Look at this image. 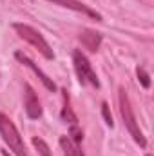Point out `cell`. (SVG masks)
Masks as SVG:
<instances>
[{"label": "cell", "mask_w": 154, "mask_h": 156, "mask_svg": "<svg viewBox=\"0 0 154 156\" xmlns=\"http://www.w3.org/2000/svg\"><path fill=\"white\" fill-rule=\"evenodd\" d=\"M60 116L65 123H69V127L78 125V116L71 107V96H69L67 89H62V113H60Z\"/></svg>", "instance_id": "obj_9"}, {"label": "cell", "mask_w": 154, "mask_h": 156, "mask_svg": "<svg viewBox=\"0 0 154 156\" xmlns=\"http://www.w3.org/2000/svg\"><path fill=\"white\" fill-rule=\"evenodd\" d=\"M102 40H103V37H102L100 33L93 31V29H83V31L80 33L82 47H83V49H87V51H91V53H96V51L100 49Z\"/></svg>", "instance_id": "obj_8"}, {"label": "cell", "mask_w": 154, "mask_h": 156, "mask_svg": "<svg viewBox=\"0 0 154 156\" xmlns=\"http://www.w3.org/2000/svg\"><path fill=\"white\" fill-rule=\"evenodd\" d=\"M47 2H53V4H56V5H62V7L73 9V11L82 13V15H85V16H89V18H94L96 22L102 20V15H100V13H96L93 7L85 5V4L80 2V0H47Z\"/></svg>", "instance_id": "obj_7"}, {"label": "cell", "mask_w": 154, "mask_h": 156, "mask_svg": "<svg viewBox=\"0 0 154 156\" xmlns=\"http://www.w3.org/2000/svg\"><path fill=\"white\" fill-rule=\"evenodd\" d=\"M24 109H26V115L31 120H38L42 116V104H40L35 89L29 83L24 85Z\"/></svg>", "instance_id": "obj_6"}, {"label": "cell", "mask_w": 154, "mask_h": 156, "mask_svg": "<svg viewBox=\"0 0 154 156\" xmlns=\"http://www.w3.org/2000/svg\"><path fill=\"white\" fill-rule=\"evenodd\" d=\"M102 115H103L105 123H107L109 127H113V125H114V122H113V115H111V109H109V104H107V102H103V104H102Z\"/></svg>", "instance_id": "obj_14"}, {"label": "cell", "mask_w": 154, "mask_h": 156, "mask_svg": "<svg viewBox=\"0 0 154 156\" xmlns=\"http://www.w3.org/2000/svg\"><path fill=\"white\" fill-rule=\"evenodd\" d=\"M147 156H152V154H147Z\"/></svg>", "instance_id": "obj_16"}, {"label": "cell", "mask_w": 154, "mask_h": 156, "mask_svg": "<svg viewBox=\"0 0 154 156\" xmlns=\"http://www.w3.org/2000/svg\"><path fill=\"white\" fill-rule=\"evenodd\" d=\"M118 105H120V115H121V120H123V125L127 127V131L131 133V136L134 138V142L145 149L147 147V140L136 122V116H134V111H132V105H131V100H129V94L123 87L118 89Z\"/></svg>", "instance_id": "obj_1"}, {"label": "cell", "mask_w": 154, "mask_h": 156, "mask_svg": "<svg viewBox=\"0 0 154 156\" xmlns=\"http://www.w3.org/2000/svg\"><path fill=\"white\" fill-rule=\"evenodd\" d=\"M15 58H16V60H18V62L22 64V66L29 67V69H31V71H33V73H35V75L38 76V80L42 82V83H44V87H45L47 91H53V93L56 91V83L53 82V78L47 76V75H45V73H44V71L40 69L38 66H37V64H35V62H33V60H31V58L27 56V55H24L22 51H16V53H15Z\"/></svg>", "instance_id": "obj_5"}, {"label": "cell", "mask_w": 154, "mask_h": 156, "mask_svg": "<svg viewBox=\"0 0 154 156\" xmlns=\"http://www.w3.org/2000/svg\"><path fill=\"white\" fill-rule=\"evenodd\" d=\"M69 138L75 140L76 144H80V142L83 140V133H82L80 125H71V127H69Z\"/></svg>", "instance_id": "obj_13"}, {"label": "cell", "mask_w": 154, "mask_h": 156, "mask_svg": "<svg viewBox=\"0 0 154 156\" xmlns=\"http://www.w3.org/2000/svg\"><path fill=\"white\" fill-rule=\"evenodd\" d=\"M2 156H9V153L7 151H2Z\"/></svg>", "instance_id": "obj_15"}, {"label": "cell", "mask_w": 154, "mask_h": 156, "mask_svg": "<svg viewBox=\"0 0 154 156\" xmlns=\"http://www.w3.org/2000/svg\"><path fill=\"white\" fill-rule=\"evenodd\" d=\"M73 64H75V71H76V76L80 80V83L83 85H93V87H100V80L96 76L89 58L80 51V49H75L73 51Z\"/></svg>", "instance_id": "obj_4"}, {"label": "cell", "mask_w": 154, "mask_h": 156, "mask_svg": "<svg viewBox=\"0 0 154 156\" xmlns=\"http://www.w3.org/2000/svg\"><path fill=\"white\" fill-rule=\"evenodd\" d=\"M58 144H60V149H62L64 156H83L82 149H80V144L71 140L69 136H60Z\"/></svg>", "instance_id": "obj_10"}, {"label": "cell", "mask_w": 154, "mask_h": 156, "mask_svg": "<svg viewBox=\"0 0 154 156\" xmlns=\"http://www.w3.org/2000/svg\"><path fill=\"white\" fill-rule=\"evenodd\" d=\"M0 136H2L4 144L9 147V151L15 156H29L27 149H26V144H24L16 125L4 113H0Z\"/></svg>", "instance_id": "obj_2"}, {"label": "cell", "mask_w": 154, "mask_h": 156, "mask_svg": "<svg viewBox=\"0 0 154 156\" xmlns=\"http://www.w3.org/2000/svg\"><path fill=\"white\" fill-rule=\"evenodd\" d=\"M33 145H35V149L38 151L40 156H53V153H51V149H49V145L42 140V138H33Z\"/></svg>", "instance_id": "obj_11"}, {"label": "cell", "mask_w": 154, "mask_h": 156, "mask_svg": "<svg viewBox=\"0 0 154 156\" xmlns=\"http://www.w3.org/2000/svg\"><path fill=\"white\" fill-rule=\"evenodd\" d=\"M136 75H138L140 83H142L145 89H149V87H151V76H149V73H147L143 67H138V69H136Z\"/></svg>", "instance_id": "obj_12"}, {"label": "cell", "mask_w": 154, "mask_h": 156, "mask_svg": "<svg viewBox=\"0 0 154 156\" xmlns=\"http://www.w3.org/2000/svg\"><path fill=\"white\" fill-rule=\"evenodd\" d=\"M13 29L16 31V35L22 40H26L29 45H33L44 58H47V60L54 58V53H53L51 45L47 44V40L42 37V33H38L35 27H31L27 24H13Z\"/></svg>", "instance_id": "obj_3"}]
</instances>
